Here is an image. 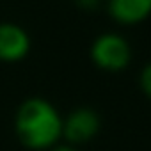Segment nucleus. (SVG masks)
<instances>
[{"instance_id":"1","label":"nucleus","mask_w":151,"mask_h":151,"mask_svg":"<svg viewBox=\"0 0 151 151\" xmlns=\"http://www.w3.org/2000/svg\"><path fill=\"white\" fill-rule=\"evenodd\" d=\"M16 133L30 149L52 147L62 133V121L57 110L41 98L22 103L16 114Z\"/></svg>"},{"instance_id":"2","label":"nucleus","mask_w":151,"mask_h":151,"mask_svg":"<svg viewBox=\"0 0 151 151\" xmlns=\"http://www.w3.org/2000/svg\"><path fill=\"white\" fill-rule=\"evenodd\" d=\"M91 57L98 68L107 71H119L128 66L132 59V50L126 39H123L121 36L103 34L94 41L91 48Z\"/></svg>"},{"instance_id":"3","label":"nucleus","mask_w":151,"mask_h":151,"mask_svg":"<svg viewBox=\"0 0 151 151\" xmlns=\"http://www.w3.org/2000/svg\"><path fill=\"white\" fill-rule=\"evenodd\" d=\"M100 130V117L91 109H78L62 123V133L69 142L80 144L91 140Z\"/></svg>"},{"instance_id":"4","label":"nucleus","mask_w":151,"mask_h":151,"mask_svg":"<svg viewBox=\"0 0 151 151\" xmlns=\"http://www.w3.org/2000/svg\"><path fill=\"white\" fill-rule=\"evenodd\" d=\"M30 39L29 34L13 23L0 25V60L13 62L20 60L29 53Z\"/></svg>"},{"instance_id":"5","label":"nucleus","mask_w":151,"mask_h":151,"mask_svg":"<svg viewBox=\"0 0 151 151\" xmlns=\"http://www.w3.org/2000/svg\"><path fill=\"white\" fill-rule=\"evenodd\" d=\"M109 11L119 23L135 25L151 14V0H109Z\"/></svg>"},{"instance_id":"6","label":"nucleus","mask_w":151,"mask_h":151,"mask_svg":"<svg viewBox=\"0 0 151 151\" xmlns=\"http://www.w3.org/2000/svg\"><path fill=\"white\" fill-rule=\"evenodd\" d=\"M140 87H142L144 94L151 98V62H149V64L142 69V73H140Z\"/></svg>"},{"instance_id":"7","label":"nucleus","mask_w":151,"mask_h":151,"mask_svg":"<svg viewBox=\"0 0 151 151\" xmlns=\"http://www.w3.org/2000/svg\"><path fill=\"white\" fill-rule=\"evenodd\" d=\"M75 2H77L82 9H96L98 6H100V2H101V0H75Z\"/></svg>"},{"instance_id":"8","label":"nucleus","mask_w":151,"mask_h":151,"mask_svg":"<svg viewBox=\"0 0 151 151\" xmlns=\"http://www.w3.org/2000/svg\"><path fill=\"white\" fill-rule=\"evenodd\" d=\"M53 151H75V149L68 147V146H59V147H53Z\"/></svg>"}]
</instances>
